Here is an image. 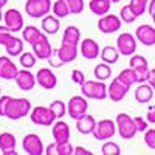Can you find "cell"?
Returning a JSON list of instances; mask_svg holds the SVG:
<instances>
[{
  "instance_id": "28",
  "label": "cell",
  "mask_w": 155,
  "mask_h": 155,
  "mask_svg": "<svg viewBox=\"0 0 155 155\" xmlns=\"http://www.w3.org/2000/svg\"><path fill=\"white\" fill-rule=\"evenodd\" d=\"M90 11L93 12L95 16H104L110 11L112 8V2L110 0H90L88 3Z\"/></svg>"
},
{
  "instance_id": "33",
  "label": "cell",
  "mask_w": 155,
  "mask_h": 155,
  "mask_svg": "<svg viewBox=\"0 0 155 155\" xmlns=\"http://www.w3.org/2000/svg\"><path fill=\"white\" fill-rule=\"evenodd\" d=\"M93 74H95V78L98 81H106V79H109V78L112 76V68H110L109 64L101 62V64H98V65L95 67Z\"/></svg>"
},
{
  "instance_id": "14",
  "label": "cell",
  "mask_w": 155,
  "mask_h": 155,
  "mask_svg": "<svg viewBox=\"0 0 155 155\" xmlns=\"http://www.w3.org/2000/svg\"><path fill=\"white\" fill-rule=\"evenodd\" d=\"M14 79H16L17 87H19L20 90H23V92H30V90H33L34 85H36V78H34V74L30 71V68L19 70Z\"/></svg>"
},
{
  "instance_id": "5",
  "label": "cell",
  "mask_w": 155,
  "mask_h": 155,
  "mask_svg": "<svg viewBox=\"0 0 155 155\" xmlns=\"http://www.w3.org/2000/svg\"><path fill=\"white\" fill-rule=\"evenodd\" d=\"M30 118L34 124L37 126H45V127H50L56 121V116L54 113L50 110V107H45V106H37L34 109L30 110Z\"/></svg>"
},
{
  "instance_id": "7",
  "label": "cell",
  "mask_w": 155,
  "mask_h": 155,
  "mask_svg": "<svg viewBox=\"0 0 155 155\" xmlns=\"http://www.w3.org/2000/svg\"><path fill=\"white\" fill-rule=\"evenodd\" d=\"M116 134V126H115V121L112 120H101L99 123H96L95 129L92 135L95 137V140L98 141H102V140H110L113 138V135Z\"/></svg>"
},
{
  "instance_id": "41",
  "label": "cell",
  "mask_w": 155,
  "mask_h": 155,
  "mask_svg": "<svg viewBox=\"0 0 155 155\" xmlns=\"http://www.w3.org/2000/svg\"><path fill=\"white\" fill-rule=\"evenodd\" d=\"M144 143H146V146L149 147V149H155V129H146L144 130Z\"/></svg>"
},
{
  "instance_id": "48",
  "label": "cell",
  "mask_w": 155,
  "mask_h": 155,
  "mask_svg": "<svg viewBox=\"0 0 155 155\" xmlns=\"http://www.w3.org/2000/svg\"><path fill=\"white\" fill-rule=\"evenodd\" d=\"M146 81H149V85H155V70L153 68H150L149 71H147V74H146Z\"/></svg>"
},
{
  "instance_id": "15",
  "label": "cell",
  "mask_w": 155,
  "mask_h": 155,
  "mask_svg": "<svg viewBox=\"0 0 155 155\" xmlns=\"http://www.w3.org/2000/svg\"><path fill=\"white\" fill-rule=\"evenodd\" d=\"M33 45V54L37 58V59H48V56L51 54V51H53V47H51L48 37L45 34H42L41 37L37 39V41Z\"/></svg>"
},
{
  "instance_id": "27",
  "label": "cell",
  "mask_w": 155,
  "mask_h": 155,
  "mask_svg": "<svg viewBox=\"0 0 155 155\" xmlns=\"http://www.w3.org/2000/svg\"><path fill=\"white\" fill-rule=\"evenodd\" d=\"M5 50H6V53L8 56H19L22 51H23V41H20L19 37H14V36H9V39L6 41V44L3 45Z\"/></svg>"
},
{
  "instance_id": "43",
  "label": "cell",
  "mask_w": 155,
  "mask_h": 155,
  "mask_svg": "<svg viewBox=\"0 0 155 155\" xmlns=\"http://www.w3.org/2000/svg\"><path fill=\"white\" fill-rule=\"evenodd\" d=\"M132 120H134V124L137 127V132H144L149 127V123L144 118H141V116H135V118H132Z\"/></svg>"
},
{
  "instance_id": "16",
  "label": "cell",
  "mask_w": 155,
  "mask_h": 155,
  "mask_svg": "<svg viewBox=\"0 0 155 155\" xmlns=\"http://www.w3.org/2000/svg\"><path fill=\"white\" fill-rule=\"evenodd\" d=\"M135 39H138L146 47H153L155 45V28L147 23L140 25L135 31Z\"/></svg>"
},
{
  "instance_id": "46",
  "label": "cell",
  "mask_w": 155,
  "mask_h": 155,
  "mask_svg": "<svg viewBox=\"0 0 155 155\" xmlns=\"http://www.w3.org/2000/svg\"><path fill=\"white\" fill-rule=\"evenodd\" d=\"M11 96L8 95H3V96H0V116H5V109H6V102Z\"/></svg>"
},
{
  "instance_id": "39",
  "label": "cell",
  "mask_w": 155,
  "mask_h": 155,
  "mask_svg": "<svg viewBox=\"0 0 155 155\" xmlns=\"http://www.w3.org/2000/svg\"><path fill=\"white\" fill-rule=\"evenodd\" d=\"M101 152H102V155H120L121 149L116 143H113V141H107V143L102 144Z\"/></svg>"
},
{
  "instance_id": "35",
  "label": "cell",
  "mask_w": 155,
  "mask_h": 155,
  "mask_svg": "<svg viewBox=\"0 0 155 155\" xmlns=\"http://www.w3.org/2000/svg\"><path fill=\"white\" fill-rule=\"evenodd\" d=\"M50 110L54 113L56 120H62L64 116H65V113H67V106H65V102L56 99V101H53L50 104Z\"/></svg>"
},
{
  "instance_id": "12",
  "label": "cell",
  "mask_w": 155,
  "mask_h": 155,
  "mask_svg": "<svg viewBox=\"0 0 155 155\" xmlns=\"http://www.w3.org/2000/svg\"><path fill=\"white\" fill-rule=\"evenodd\" d=\"M130 68H134L135 74H137V82H144L146 81V74L149 71V64L147 59L144 56L135 54L130 58Z\"/></svg>"
},
{
  "instance_id": "38",
  "label": "cell",
  "mask_w": 155,
  "mask_h": 155,
  "mask_svg": "<svg viewBox=\"0 0 155 155\" xmlns=\"http://www.w3.org/2000/svg\"><path fill=\"white\" fill-rule=\"evenodd\" d=\"M19 56H20V65L23 68H31V67L36 65V56L33 53H27V51L23 53L22 51Z\"/></svg>"
},
{
  "instance_id": "20",
  "label": "cell",
  "mask_w": 155,
  "mask_h": 155,
  "mask_svg": "<svg viewBox=\"0 0 155 155\" xmlns=\"http://www.w3.org/2000/svg\"><path fill=\"white\" fill-rule=\"evenodd\" d=\"M81 54L87 61H93L99 56V45L93 39H84L81 41Z\"/></svg>"
},
{
  "instance_id": "25",
  "label": "cell",
  "mask_w": 155,
  "mask_h": 155,
  "mask_svg": "<svg viewBox=\"0 0 155 155\" xmlns=\"http://www.w3.org/2000/svg\"><path fill=\"white\" fill-rule=\"evenodd\" d=\"M78 53H79V51H78V47L68 45V44H62L58 48V54H59V58L64 64L74 62V59L78 58Z\"/></svg>"
},
{
  "instance_id": "31",
  "label": "cell",
  "mask_w": 155,
  "mask_h": 155,
  "mask_svg": "<svg viewBox=\"0 0 155 155\" xmlns=\"http://www.w3.org/2000/svg\"><path fill=\"white\" fill-rule=\"evenodd\" d=\"M51 11H53V14H54L58 19L67 17V16L70 14L67 0H56L54 3H51Z\"/></svg>"
},
{
  "instance_id": "45",
  "label": "cell",
  "mask_w": 155,
  "mask_h": 155,
  "mask_svg": "<svg viewBox=\"0 0 155 155\" xmlns=\"http://www.w3.org/2000/svg\"><path fill=\"white\" fill-rule=\"evenodd\" d=\"M9 36H11V31L6 27H2V25H0V45H5L6 41L9 39Z\"/></svg>"
},
{
  "instance_id": "37",
  "label": "cell",
  "mask_w": 155,
  "mask_h": 155,
  "mask_svg": "<svg viewBox=\"0 0 155 155\" xmlns=\"http://www.w3.org/2000/svg\"><path fill=\"white\" fill-rule=\"evenodd\" d=\"M120 19H121V22H124V23H132V22L137 20V16L134 14V11L130 9V6L126 5V6H123L121 11H120Z\"/></svg>"
},
{
  "instance_id": "30",
  "label": "cell",
  "mask_w": 155,
  "mask_h": 155,
  "mask_svg": "<svg viewBox=\"0 0 155 155\" xmlns=\"http://www.w3.org/2000/svg\"><path fill=\"white\" fill-rule=\"evenodd\" d=\"M99 54H101L102 62L109 64V65H112V64H116V62H118V59H120L118 50H116V47H112V45L104 47V48L99 51Z\"/></svg>"
},
{
  "instance_id": "9",
  "label": "cell",
  "mask_w": 155,
  "mask_h": 155,
  "mask_svg": "<svg viewBox=\"0 0 155 155\" xmlns=\"http://www.w3.org/2000/svg\"><path fill=\"white\" fill-rule=\"evenodd\" d=\"M121 19L118 16H113V14H104L101 16L99 20H98V30L104 34H112V33H116L120 28H121Z\"/></svg>"
},
{
  "instance_id": "1",
  "label": "cell",
  "mask_w": 155,
  "mask_h": 155,
  "mask_svg": "<svg viewBox=\"0 0 155 155\" xmlns=\"http://www.w3.org/2000/svg\"><path fill=\"white\" fill-rule=\"evenodd\" d=\"M31 110V102L27 98H9L6 102L5 109V116L12 121L20 120L23 116H27Z\"/></svg>"
},
{
  "instance_id": "36",
  "label": "cell",
  "mask_w": 155,
  "mask_h": 155,
  "mask_svg": "<svg viewBox=\"0 0 155 155\" xmlns=\"http://www.w3.org/2000/svg\"><path fill=\"white\" fill-rule=\"evenodd\" d=\"M147 2H149V0H130L129 6H130V9L134 11V14L137 17H140V16H143L144 12H146Z\"/></svg>"
},
{
  "instance_id": "29",
  "label": "cell",
  "mask_w": 155,
  "mask_h": 155,
  "mask_svg": "<svg viewBox=\"0 0 155 155\" xmlns=\"http://www.w3.org/2000/svg\"><path fill=\"white\" fill-rule=\"evenodd\" d=\"M81 42V31L76 27H67L62 36V44H68V45H74L78 47Z\"/></svg>"
},
{
  "instance_id": "34",
  "label": "cell",
  "mask_w": 155,
  "mask_h": 155,
  "mask_svg": "<svg viewBox=\"0 0 155 155\" xmlns=\"http://www.w3.org/2000/svg\"><path fill=\"white\" fill-rule=\"evenodd\" d=\"M22 34H23V41H25V42L34 44L44 33L39 30V28H36V27H33V25H30V27H25V30H23Z\"/></svg>"
},
{
  "instance_id": "49",
  "label": "cell",
  "mask_w": 155,
  "mask_h": 155,
  "mask_svg": "<svg viewBox=\"0 0 155 155\" xmlns=\"http://www.w3.org/2000/svg\"><path fill=\"white\" fill-rule=\"evenodd\" d=\"M146 121L150 123V124H155V113H153V107L150 106L149 110H147V115H146Z\"/></svg>"
},
{
  "instance_id": "44",
  "label": "cell",
  "mask_w": 155,
  "mask_h": 155,
  "mask_svg": "<svg viewBox=\"0 0 155 155\" xmlns=\"http://www.w3.org/2000/svg\"><path fill=\"white\" fill-rule=\"evenodd\" d=\"M71 81L74 82V84H82L84 81H85V74L81 71V70H73L71 71Z\"/></svg>"
},
{
  "instance_id": "8",
  "label": "cell",
  "mask_w": 155,
  "mask_h": 155,
  "mask_svg": "<svg viewBox=\"0 0 155 155\" xmlns=\"http://www.w3.org/2000/svg\"><path fill=\"white\" fill-rule=\"evenodd\" d=\"M116 50L123 56H132L137 51V39L130 33H123L116 39Z\"/></svg>"
},
{
  "instance_id": "50",
  "label": "cell",
  "mask_w": 155,
  "mask_h": 155,
  "mask_svg": "<svg viewBox=\"0 0 155 155\" xmlns=\"http://www.w3.org/2000/svg\"><path fill=\"white\" fill-rule=\"evenodd\" d=\"M149 3V14L153 17L155 16V0H150V2H147Z\"/></svg>"
},
{
  "instance_id": "40",
  "label": "cell",
  "mask_w": 155,
  "mask_h": 155,
  "mask_svg": "<svg viewBox=\"0 0 155 155\" xmlns=\"http://www.w3.org/2000/svg\"><path fill=\"white\" fill-rule=\"evenodd\" d=\"M67 3H68L70 14H81L85 8L84 0H67Z\"/></svg>"
},
{
  "instance_id": "54",
  "label": "cell",
  "mask_w": 155,
  "mask_h": 155,
  "mask_svg": "<svg viewBox=\"0 0 155 155\" xmlns=\"http://www.w3.org/2000/svg\"><path fill=\"white\" fill-rule=\"evenodd\" d=\"M0 92H2V88H0Z\"/></svg>"
},
{
  "instance_id": "21",
  "label": "cell",
  "mask_w": 155,
  "mask_h": 155,
  "mask_svg": "<svg viewBox=\"0 0 155 155\" xmlns=\"http://www.w3.org/2000/svg\"><path fill=\"white\" fill-rule=\"evenodd\" d=\"M0 150H2L3 155H17V152H16V137L9 132L0 134Z\"/></svg>"
},
{
  "instance_id": "10",
  "label": "cell",
  "mask_w": 155,
  "mask_h": 155,
  "mask_svg": "<svg viewBox=\"0 0 155 155\" xmlns=\"http://www.w3.org/2000/svg\"><path fill=\"white\" fill-rule=\"evenodd\" d=\"M3 20H5V27L11 31V33H17L23 28V16L22 12L16 8L8 9L3 14Z\"/></svg>"
},
{
  "instance_id": "23",
  "label": "cell",
  "mask_w": 155,
  "mask_h": 155,
  "mask_svg": "<svg viewBox=\"0 0 155 155\" xmlns=\"http://www.w3.org/2000/svg\"><path fill=\"white\" fill-rule=\"evenodd\" d=\"M96 126V120L93 118L92 115H84L81 116L79 120H76V129H78V132L82 134V135H90L93 132V129Z\"/></svg>"
},
{
  "instance_id": "19",
  "label": "cell",
  "mask_w": 155,
  "mask_h": 155,
  "mask_svg": "<svg viewBox=\"0 0 155 155\" xmlns=\"http://www.w3.org/2000/svg\"><path fill=\"white\" fill-rule=\"evenodd\" d=\"M19 68L8 56H0V78L2 79H14Z\"/></svg>"
},
{
  "instance_id": "26",
  "label": "cell",
  "mask_w": 155,
  "mask_h": 155,
  "mask_svg": "<svg viewBox=\"0 0 155 155\" xmlns=\"http://www.w3.org/2000/svg\"><path fill=\"white\" fill-rule=\"evenodd\" d=\"M41 28L45 34H50V36H53L59 31L61 28V23H59V19L56 16H44L42 17V23H41Z\"/></svg>"
},
{
  "instance_id": "17",
  "label": "cell",
  "mask_w": 155,
  "mask_h": 155,
  "mask_svg": "<svg viewBox=\"0 0 155 155\" xmlns=\"http://www.w3.org/2000/svg\"><path fill=\"white\" fill-rule=\"evenodd\" d=\"M53 129H51V134H53V140L56 141V143H65V141H70V127L65 121H54L53 124Z\"/></svg>"
},
{
  "instance_id": "42",
  "label": "cell",
  "mask_w": 155,
  "mask_h": 155,
  "mask_svg": "<svg viewBox=\"0 0 155 155\" xmlns=\"http://www.w3.org/2000/svg\"><path fill=\"white\" fill-rule=\"evenodd\" d=\"M48 65L50 67H62L64 65V62L61 61V58H59V54H58V50H53V51H51V54L48 56Z\"/></svg>"
},
{
  "instance_id": "47",
  "label": "cell",
  "mask_w": 155,
  "mask_h": 155,
  "mask_svg": "<svg viewBox=\"0 0 155 155\" xmlns=\"http://www.w3.org/2000/svg\"><path fill=\"white\" fill-rule=\"evenodd\" d=\"M73 155H92V152L87 150L85 147L76 146V147H73Z\"/></svg>"
},
{
  "instance_id": "22",
  "label": "cell",
  "mask_w": 155,
  "mask_h": 155,
  "mask_svg": "<svg viewBox=\"0 0 155 155\" xmlns=\"http://www.w3.org/2000/svg\"><path fill=\"white\" fill-rule=\"evenodd\" d=\"M44 153L47 155H73V146L70 144V141L65 143H51L44 149Z\"/></svg>"
},
{
  "instance_id": "13",
  "label": "cell",
  "mask_w": 155,
  "mask_h": 155,
  "mask_svg": "<svg viewBox=\"0 0 155 155\" xmlns=\"http://www.w3.org/2000/svg\"><path fill=\"white\" fill-rule=\"evenodd\" d=\"M34 78H36V82L41 85L42 88H45V90H53V88L58 85V78H56V74L51 71L50 68H47V67H44V68L39 70L37 74H34Z\"/></svg>"
},
{
  "instance_id": "2",
  "label": "cell",
  "mask_w": 155,
  "mask_h": 155,
  "mask_svg": "<svg viewBox=\"0 0 155 155\" xmlns=\"http://www.w3.org/2000/svg\"><path fill=\"white\" fill-rule=\"evenodd\" d=\"M82 96L87 99H106L107 98V85L104 81H84L81 84Z\"/></svg>"
},
{
  "instance_id": "18",
  "label": "cell",
  "mask_w": 155,
  "mask_h": 155,
  "mask_svg": "<svg viewBox=\"0 0 155 155\" xmlns=\"http://www.w3.org/2000/svg\"><path fill=\"white\" fill-rule=\"evenodd\" d=\"M127 92H129V87H126L123 82H120L118 79H116V78L112 81V84L107 87V96H109L113 102L123 101V99L126 98Z\"/></svg>"
},
{
  "instance_id": "52",
  "label": "cell",
  "mask_w": 155,
  "mask_h": 155,
  "mask_svg": "<svg viewBox=\"0 0 155 155\" xmlns=\"http://www.w3.org/2000/svg\"><path fill=\"white\" fill-rule=\"evenodd\" d=\"M3 20V12H2V8H0V22Z\"/></svg>"
},
{
  "instance_id": "3",
  "label": "cell",
  "mask_w": 155,
  "mask_h": 155,
  "mask_svg": "<svg viewBox=\"0 0 155 155\" xmlns=\"http://www.w3.org/2000/svg\"><path fill=\"white\" fill-rule=\"evenodd\" d=\"M115 126H116V130H118V134L123 140H132L137 135V127L134 124V120L127 113L116 115Z\"/></svg>"
},
{
  "instance_id": "32",
  "label": "cell",
  "mask_w": 155,
  "mask_h": 155,
  "mask_svg": "<svg viewBox=\"0 0 155 155\" xmlns=\"http://www.w3.org/2000/svg\"><path fill=\"white\" fill-rule=\"evenodd\" d=\"M116 79H118L120 82H123L126 87L130 88V87L137 82V74H135L134 68H124L118 76H116Z\"/></svg>"
},
{
  "instance_id": "51",
  "label": "cell",
  "mask_w": 155,
  "mask_h": 155,
  "mask_svg": "<svg viewBox=\"0 0 155 155\" xmlns=\"http://www.w3.org/2000/svg\"><path fill=\"white\" fill-rule=\"evenodd\" d=\"M6 3H8V0H0V8H3Z\"/></svg>"
},
{
  "instance_id": "53",
  "label": "cell",
  "mask_w": 155,
  "mask_h": 155,
  "mask_svg": "<svg viewBox=\"0 0 155 155\" xmlns=\"http://www.w3.org/2000/svg\"><path fill=\"white\" fill-rule=\"evenodd\" d=\"M112 3H118V2H121V0H110Z\"/></svg>"
},
{
  "instance_id": "6",
  "label": "cell",
  "mask_w": 155,
  "mask_h": 155,
  "mask_svg": "<svg viewBox=\"0 0 155 155\" xmlns=\"http://www.w3.org/2000/svg\"><path fill=\"white\" fill-rule=\"evenodd\" d=\"M88 110V102L84 96H71L67 104V113L71 116V120H79Z\"/></svg>"
},
{
  "instance_id": "4",
  "label": "cell",
  "mask_w": 155,
  "mask_h": 155,
  "mask_svg": "<svg viewBox=\"0 0 155 155\" xmlns=\"http://www.w3.org/2000/svg\"><path fill=\"white\" fill-rule=\"evenodd\" d=\"M51 0H27L25 2V12L33 19H41L51 11Z\"/></svg>"
},
{
  "instance_id": "24",
  "label": "cell",
  "mask_w": 155,
  "mask_h": 155,
  "mask_svg": "<svg viewBox=\"0 0 155 155\" xmlns=\"http://www.w3.org/2000/svg\"><path fill=\"white\" fill-rule=\"evenodd\" d=\"M135 99L140 104H146V102H150L153 99V87L149 84H143L141 82L137 90H135Z\"/></svg>"
},
{
  "instance_id": "11",
  "label": "cell",
  "mask_w": 155,
  "mask_h": 155,
  "mask_svg": "<svg viewBox=\"0 0 155 155\" xmlns=\"http://www.w3.org/2000/svg\"><path fill=\"white\" fill-rule=\"evenodd\" d=\"M22 146H23V150L27 153H30V155H42L44 149H45L41 137L36 135V134H28L23 138Z\"/></svg>"
}]
</instances>
